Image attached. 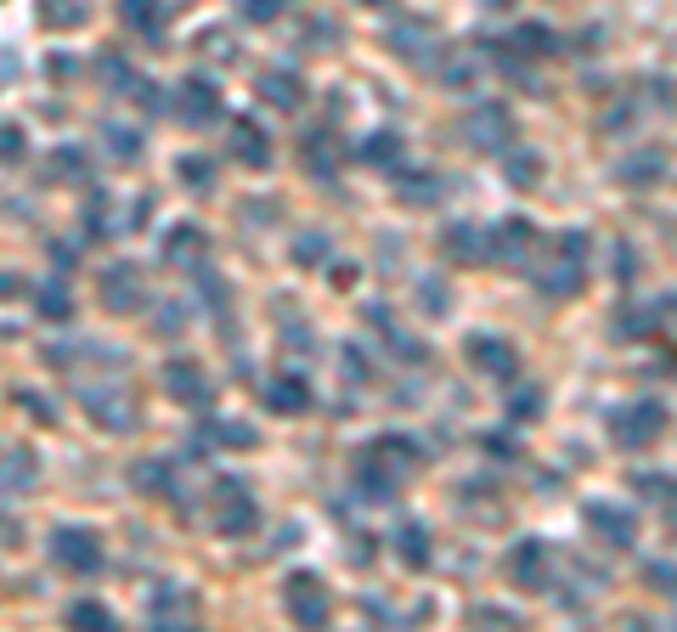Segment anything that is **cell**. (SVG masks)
<instances>
[{
  "label": "cell",
  "instance_id": "6da1fadb",
  "mask_svg": "<svg viewBox=\"0 0 677 632\" xmlns=\"http://www.w3.org/2000/svg\"><path fill=\"white\" fill-rule=\"evenodd\" d=\"M423 469V446L412 440V435H379V440H367L362 451H356V497L362 503H384V497H395L412 475Z\"/></svg>",
  "mask_w": 677,
  "mask_h": 632
},
{
  "label": "cell",
  "instance_id": "7a4b0ae2",
  "mask_svg": "<svg viewBox=\"0 0 677 632\" xmlns=\"http://www.w3.org/2000/svg\"><path fill=\"white\" fill-rule=\"evenodd\" d=\"M474 40H480V51L497 57L502 74H514V79H531V62H548V57L565 51L559 29H548V23H520L508 35H474Z\"/></svg>",
  "mask_w": 677,
  "mask_h": 632
},
{
  "label": "cell",
  "instance_id": "3957f363",
  "mask_svg": "<svg viewBox=\"0 0 677 632\" xmlns=\"http://www.w3.org/2000/svg\"><path fill=\"white\" fill-rule=\"evenodd\" d=\"M531 278L548 300H576L587 289V232H559L548 243V260L531 265Z\"/></svg>",
  "mask_w": 677,
  "mask_h": 632
},
{
  "label": "cell",
  "instance_id": "277c9868",
  "mask_svg": "<svg viewBox=\"0 0 677 632\" xmlns=\"http://www.w3.org/2000/svg\"><path fill=\"white\" fill-rule=\"evenodd\" d=\"M666 424H671V412H666V401H655V396L621 401V407L605 418V429H610V440H616L621 451H644V446H655V440L666 435Z\"/></svg>",
  "mask_w": 677,
  "mask_h": 632
},
{
  "label": "cell",
  "instance_id": "5b68a950",
  "mask_svg": "<svg viewBox=\"0 0 677 632\" xmlns=\"http://www.w3.org/2000/svg\"><path fill=\"white\" fill-rule=\"evenodd\" d=\"M209 525L220 531V536H254L261 531V503H254V492L237 480V475H220L215 480V492H209Z\"/></svg>",
  "mask_w": 677,
  "mask_h": 632
},
{
  "label": "cell",
  "instance_id": "8992f818",
  "mask_svg": "<svg viewBox=\"0 0 677 632\" xmlns=\"http://www.w3.org/2000/svg\"><path fill=\"white\" fill-rule=\"evenodd\" d=\"M283 610L294 626H327L333 621V593L316 571H288L283 582Z\"/></svg>",
  "mask_w": 677,
  "mask_h": 632
},
{
  "label": "cell",
  "instance_id": "52a82bcc",
  "mask_svg": "<svg viewBox=\"0 0 677 632\" xmlns=\"http://www.w3.org/2000/svg\"><path fill=\"white\" fill-rule=\"evenodd\" d=\"M51 560L68 576H97L102 571V536L91 525H57L51 531Z\"/></svg>",
  "mask_w": 677,
  "mask_h": 632
},
{
  "label": "cell",
  "instance_id": "ba28073f",
  "mask_svg": "<svg viewBox=\"0 0 677 632\" xmlns=\"http://www.w3.org/2000/svg\"><path fill=\"white\" fill-rule=\"evenodd\" d=\"M463 356H469V368L480 379H497V385H514L520 379V350H514V339H502V333H469L463 339Z\"/></svg>",
  "mask_w": 677,
  "mask_h": 632
},
{
  "label": "cell",
  "instance_id": "9c48e42d",
  "mask_svg": "<svg viewBox=\"0 0 677 632\" xmlns=\"http://www.w3.org/2000/svg\"><path fill=\"white\" fill-rule=\"evenodd\" d=\"M537 249H542V232H537L526 215H508V221H497V226H491V265L531 271Z\"/></svg>",
  "mask_w": 677,
  "mask_h": 632
},
{
  "label": "cell",
  "instance_id": "30bf717a",
  "mask_svg": "<svg viewBox=\"0 0 677 632\" xmlns=\"http://www.w3.org/2000/svg\"><path fill=\"white\" fill-rule=\"evenodd\" d=\"M176 114H181V125H193V130H204V125L226 119V97H220V85H215L209 74H187V79L176 85Z\"/></svg>",
  "mask_w": 677,
  "mask_h": 632
},
{
  "label": "cell",
  "instance_id": "8fae6325",
  "mask_svg": "<svg viewBox=\"0 0 677 632\" xmlns=\"http://www.w3.org/2000/svg\"><path fill=\"white\" fill-rule=\"evenodd\" d=\"M508 576H514L520 593H548V582H553V548L542 536H520L514 548H508Z\"/></svg>",
  "mask_w": 677,
  "mask_h": 632
},
{
  "label": "cell",
  "instance_id": "7c38bea8",
  "mask_svg": "<svg viewBox=\"0 0 677 632\" xmlns=\"http://www.w3.org/2000/svg\"><path fill=\"white\" fill-rule=\"evenodd\" d=\"M79 407H85V418H91L97 429H108V435H130V429L141 424V412H136L130 390H114V385H91Z\"/></svg>",
  "mask_w": 677,
  "mask_h": 632
},
{
  "label": "cell",
  "instance_id": "4fadbf2b",
  "mask_svg": "<svg viewBox=\"0 0 677 632\" xmlns=\"http://www.w3.org/2000/svg\"><path fill=\"white\" fill-rule=\"evenodd\" d=\"M463 142L474 153H508V147H514V114H508L502 103H480L463 119Z\"/></svg>",
  "mask_w": 677,
  "mask_h": 632
},
{
  "label": "cell",
  "instance_id": "5bb4252c",
  "mask_svg": "<svg viewBox=\"0 0 677 632\" xmlns=\"http://www.w3.org/2000/svg\"><path fill=\"white\" fill-rule=\"evenodd\" d=\"M102 305H108L114 317H136V311L147 305V278H141V265L114 260V265L102 271Z\"/></svg>",
  "mask_w": 677,
  "mask_h": 632
},
{
  "label": "cell",
  "instance_id": "9a60e30c",
  "mask_svg": "<svg viewBox=\"0 0 677 632\" xmlns=\"http://www.w3.org/2000/svg\"><path fill=\"white\" fill-rule=\"evenodd\" d=\"M581 519H587V531L599 536L605 548H616V554H627L632 542H638V514L621 508V503H587Z\"/></svg>",
  "mask_w": 677,
  "mask_h": 632
},
{
  "label": "cell",
  "instance_id": "2e32d148",
  "mask_svg": "<svg viewBox=\"0 0 677 632\" xmlns=\"http://www.w3.org/2000/svg\"><path fill=\"white\" fill-rule=\"evenodd\" d=\"M384 51L412 62V68H430L435 57V23L430 18H401L395 29H384Z\"/></svg>",
  "mask_w": 677,
  "mask_h": 632
},
{
  "label": "cell",
  "instance_id": "e0dca14e",
  "mask_svg": "<svg viewBox=\"0 0 677 632\" xmlns=\"http://www.w3.org/2000/svg\"><path fill=\"white\" fill-rule=\"evenodd\" d=\"M300 158H305V169H311L316 181H333L338 164H345V136H338V130L322 119V125H311V130L300 136Z\"/></svg>",
  "mask_w": 677,
  "mask_h": 632
},
{
  "label": "cell",
  "instance_id": "ac0fdd59",
  "mask_svg": "<svg viewBox=\"0 0 677 632\" xmlns=\"http://www.w3.org/2000/svg\"><path fill=\"white\" fill-rule=\"evenodd\" d=\"M158 385H164L169 401H181V407H204L209 401V379H204V368L193 356H169L158 368Z\"/></svg>",
  "mask_w": 677,
  "mask_h": 632
},
{
  "label": "cell",
  "instance_id": "d6986e66",
  "mask_svg": "<svg viewBox=\"0 0 677 632\" xmlns=\"http://www.w3.org/2000/svg\"><path fill=\"white\" fill-rule=\"evenodd\" d=\"M147 615H153V626L187 632V626L198 621V599H193V587H181V582H158L153 599H147Z\"/></svg>",
  "mask_w": 677,
  "mask_h": 632
},
{
  "label": "cell",
  "instance_id": "ffe728a7",
  "mask_svg": "<svg viewBox=\"0 0 677 632\" xmlns=\"http://www.w3.org/2000/svg\"><path fill=\"white\" fill-rule=\"evenodd\" d=\"M430 68H435V79H441L447 90L480 85V51H474V40H469V46H435Z\"/></svg>",
  "mask_w": 677,
  "mask_h": 632
},
{
  "label": "cell",
  "instance_id": "44dd1931",
  "mask_svg": "<svg viewBox=\"0 0 677 632\" xmlns=\"http://www.w3.org/2000/svg\"><path fill=\"white\" fill-rule=\"evenodd\" d=\"M254 90H261V103H272L277 114H300V108H305V97H311L305 79H300L294 68H266Z\"/></svg>",
  "mask_w": 677,
  "mask_h": 632
},
{
  "label": "cell",
  "instance_id": "7402d4cb",
  "mask_svg": "<svg viewBox=\"0 0 677 632\" xmlns=\"http://www.w3.org/2000/svg\"><path fill=\"white\" fill-rule=\"evenodd\" d=\"M447 254H452L458 265H491V226L452 221V226H447Z\"/></svg>",
  "mask_w": 677,
  "mask_h": 632
},
{
  "label": "cell",
  "instance_id": "603a6c76",
  "mask_svg": "<svg viewBox=\"0 0 677 632\" xmlns=\"http://www.w3.org/2000/svg\"><path fill=\"white\" fill-rule=\"evenodd\" d=\"M40 486V458L29 446H12V451H0V492L7 497H23Z\"/></svg>",
  "mask_w": 677,
  "mask_h": 632
},
{
  "label": "cell",
  "instance_id": "cb8c5ba5",
  "mask_svg": "<svg viewBox=\"0 0 677 632\" xmlns=\"http://www.w3.org/2000/svg\"><path fill=\"white\" fill-rule=\"evenodd\" d=\"M266 407H272L277 418L311 412V379H305V373H277V379L266 385Z\"/></svg>",
  "mask_w": 677,
  "mask_h": 632
},
{
  "label": "cell",
  "instance_id": "d4e9b609",
  "mask_svg": "<svg viewBox=\"0 0 677 632\" xmlns=\"http://www.w3.org/2000/svg\"><path fill=\"white\" fill-rule=\"evenodd\" d=\"M119 18H125V29H136L141 40H164V29H169V7L164 0H119Z\"/></svg>",
  "mask_w": 677,
  "mask_h": 632
},
{
  "label": "cell",
  "instance_id": "484cf974",
  "mask_svg": "<svg viewBox=\"0 0 677 632\" xmlns=\"http://www.w3.org/2000/svg\"><path fill=\"white\" fill-rule=\"evenodd\" d=\"M395 193H401V204L423 210V204H441L447 198V181L435 169H395Z\"/></svg>",
  "mask_w": 677,
  "mask_h": 632
},
{
  "label": "cell",
  "instance_id": "4316f807",
  "mask_svg": "<svg viewBox=\"0 0 677 632\" xmlns=\"http://www.w3.org/2000/svg\"><path fill=\"white\" fill-rule=\"evenodd\" d=\"M232 158L248 164V169H272V142H266V130L254 125V119H237L232 125Z\"/></svg>",
  "mask_w": 677,
  "mask_h": 632
},
{
  "label": "cell",
  "instance_id": "83f0119b",
  "mask_svg": "<svg viewBox=\"0 0 677 632\" xmlns=\"http://www.w3.org/2000/svg\"><path fill=\"white\" fill-rule=\"evenodd\" d=\"M164 260L169 265H187V271H198L204 260H209V237L198 232V226H176L164 237Z\"/></svg>",
  "mask_w": 677,
  "mask_h": 632
},
{
  "label": "cell",
  "instance_id": "f1b7e54d",
  "mask_svg": "<svg viewBox=\"0 0 677 632\" xmlns=\"http://www.w3.org/2000/svg\"><path fill=\"white\" fill-rule=\"evenodd\" d=\"M130 486L141 492V497H176V464H164V458H141L136 469H130Z\"/></svg>",
  "mask_w": 677,
  "mask_h": 632
},
{
  "label": "cell",
  "instance_id": "f546056e",
  "mask_svg": "<svg viewBox=\"0 0 677 632\" xmlns=\"http://www.w3.org/2000/svg\"><path fill=\"white\" fill-rule=\"evenodd\" d=\"M395 554H401L406 571H430V554H435V548H430V531H423L418 519H406V525L395 531Z\"/></svg>",
  "mask_w": 677,
  "mask_h": 632
},
{
  "label": "cell",
  "instance_id": "4dcf8cb0",
  "mask_svg": "<svg viewBox=\"0 0 677 632\" xmlns=\"http://www.w3.org/2000/svg\"><path fill=\"white\" fill-rule=\"evenodd\" d=\"M209 446H226V451H254V446H261V435H254L248 424H204V429H198V451H209Z\"/></svg>",
  "mask_w": 677,
  "mask_h": 632
},
{
  "label": "cell",
  "instance_id": "1f68e13d",
  "mask_svg": "<svg viewBox=\"0 0 677 632\" xmlns=\"http://www.w3.org/2000/svg\"><path fill=\"white\" fill-rule=\"evenodd\" d=\"M362 158H367L373 169H390V175H395V169H401V158H406L401 130H390V125H384V130H373V136H367V147H362Z\"/></svg>",
  "mask_w": 677,
  "mask_h": 632
},
{
  "label": "cell",
  "instance_id": "d6a6232c",
  "mask_svg": "<svg viewBox=\"0 0 677 632\" xmlns=\"http://www.w3.org/2000/svg\"><path fill=\"white\" fill-rule=\"evenodd\" d=\"M91 175V158H85V147H57L46 158V181L51 187H68V181H85Z\"/></svg>",
  "mask_w": 677,
  "mask_h": 632
},
{
  "label": "cell",
  "instance_id": "836d02e7",
  "mask_svg": "<svg viewBox=\"0 0 677 632\" xmlns=\"http://www.w3.org/2000/svg\"><path fill=\"white\" fill-rule=\"evenodd\" d=\"M542 153H531V147H508V187H514V193H531V187H542Z\"/></svg>",
  "mask_w": 677,
  "mask_h": 632
},
{
  "label": "cell",
  "instance_id": "e575fe53",
  "mask_svg": "<svg viewBox=\"0 0 677 632\" xmlns=\"http://www.w3.org/2000/svg\"><path fill=\"white\" fill-rule=\"evenodd\" d=\"M46 29H85L91 23V0H40Z\"/></svg>",
  "mask_w": 677,
  "mask_h": 632
},
{
  "label": "cell",
  "instance_id": "d590c367",
  "mask_svg": "<svg viewBox=\"0 0 677 632\" xmlns=\"http://www.w3.org/2000/svg\"><path fill=\"white\" fill-rule=\"evenodd\" d=\"M616 175L627 181V187H649V181L666 175V158H660V153H632V158L616 164Z\"/></svg>",
  "mask_w": 677,
  "mask_h": 632
},
{
  "label": "cell",
  "instance_id": "8d00e7d4",
  "mask_svg": "<svg viewBox=\"0 0 677 632\" xmlns=\"http://www.w3.org/2000/svg\"><path fill=\"white\" fill-rule=\"evenodd\" d=\"M542 412H548V390L542 385H526V390L508 396V424H537Z\"/></svg>",
  "mask_w": 677,
  "mask_h": 632
},
{
  "label": "cell",
  "instance_id": "74e56055",
  "mask_svg": "<svg viewBox=\"0 0 677 632\" xmlns=\"http://www.w3.org/2000/svg\"><path fill=\"white\" fill-rule=\"evenodd\" d=\"M68 626L108 632V626H114V610H108V604H97V599H79V604H68Z\"/></svg>",
  "mask_w": 677,
  "mask_h": 632
},
{
  "label": "cell",
  "instance_id": "f35d334b",
  "mask_svg": "<svg viewBox=\"0 0 677 632\" xmlns=\"http://www.w3.org/2000/svg\"><path fill=\"white\" fill-rule=\"evenodd\" d=\"M176 175L187 181L193 193H209V187H215V164L198 158V153H181V158H176Z\"/></svg>",
  "mask_w": 677,
  "mask_h": 632
},
{
  "label": "cell",
  "instance_id": "ab89813d",
  "mask_svg": "<svg viewBox=\"0 0 677 632\" xmlns=\"http://www.w3.org/2000/svg\"><path fill=\"white\" fill-rule=\"evenodd\" d=\"M35 305H40L46 322H68V317H73V294H68L62 283H46V289L35 294Z\"/></svg>",
  "mask_w": 677,
  "mask_h": 632
},
{
  "label": "cell",
  "instance_id": "60d3db41",
  "mask_svg": "<svg viewBox=\"0 0 677 632\" xmlns=\"http://www.w3.org/2000/svg\"><path fill=\"white\" fill-rule=\"evenodd\" d=\"M23 153H29V136H23V125L0 119V164H23Z\"/></svg>",
  "mask_w": 677,
  "mask_h": 632
},
{
  "label": "cell",
  "instance_id": "b9f144b4",
  "mask_svg": "<svg viewBox=\"0 0 677 632\" xmlns=\"http://www.w3.org/2000/svg\"><path fill=\"white\" fill-rule=\"evenodd\" d=\"M108 153H114L119 164H136V158H141V136L125 130V125H114V130H108Z\"/></svg>",
  "mask_w": 677,
  "mask_h": 632
},
{
  "label": "cell",
  "instance_id": "7bdbcfd3",
  "mask_svg": "<svg viewBox=\"0 0 677 632\" xmlns=\"http://www.w3.org/2000/svg\"><path fill=\"white\" fill-rule=\"evenodd\" d=\"M327 260V237L322 232H300L294 237V265H322Z\"/></svg>",
  "mask_w": 677,
  "mask_h": 632
},
{
  "label": "cell",
  "instance_id": "ee69618b",
  "mask_svg": "<svg viewBox=\"0 0 677 632\" xmlns=\"http://www.w3.org/2000/svg\"><path fill=\"white\" fill-rule=\"evenodd\" d=\"M237 12H243L248 23H277V18L288 12V0H237Z\"/></svg>",
  "mask_w": 677,
  "mask_h": 632
},
{
  "label": "cell",
  "instance_id": "f6af8a7d",
  "mask_svg": "<svg viewBox=\"0 0 677 632\" xmlns=\"http://www.w3.org/2000/svg\"><path fill=\"white\" fill-rule=\"evenodd\" d=\"M644 582H649L655 593L677 599V565H666V560H649V565H644Z\"/></svg>",
  "mask_w": 677,
  "mask_h": 632
},
{
  "label": "cell",
  "instance_id": "bcb514c9",
  "mask_svg": "<svg viewBox=\"0 0 677 632\" xmlns=\"http://www.w3.org/2000/svg\"><path fill=\"white\" fill-rule=\"evenodd\" d=\"M632 486H638L649 503H655V497H660V503H671V497H677V480H671V475H638Z\"/></svg>",
  "mask_w": 677,
  "mask_h": 632
},
{
  "label": "cell",
  "instance_id": "7dc6e473",
  "mask_svg": "<svg viewBox=\"0 0 677 632\" xmlns=\"http://www.w3.org/2000/svg\"><path fill=\"white\" fill-rule=\"evenodd\" d=\"M85 232H91V237H108V198H102V193H91V210H85Z\"/></svg>",
  "mask_w": 677,
  "mask_h": 632
},
{
  "label": "cell",
  "instance_id": "c3c4849f",
  "mask_svg": "<svg viewBox=\"0 0 677 632\" xmlns=\"http://www.w3.org/2000/svg\"><path fill=\"white\" fill-rule=\"evenodd\" d=\"M418 294H423V305H430V317H447V283H441V278H435V283L423 278V289H418Z\"/></svg>",
  "mask_w": 677,
  "mask_h": 632
},
{
  "label": "cell",
  "instance_id": "681fc988",
  "mask_svg": "<svg viewBox=\"0 0 677 632\" xmlns=\"http://www.w3.org/2000/svg\"><path fill=\"white\" fill-rule=\"evenodd\" d=\"M18 407H29L40 424H57V412L46 407V396H40V390H18Z\"/></svg>",
  "mask_w": 677,
  "mask_h": 632
},
{
  "label": "cell",
  "instance_id": "f907efd6",
  "mask_svg": "<svg viewBox=\"0 0 677 632\" xmlns=\"http://www.w3.org/2000/svg\"><path fill=\"white\" fill-rule=\"evenodd\" d=\"M345 373H351V379H367V373H373V368H367V350H362V344H345Z\"/></svg>",
  "mask_w": 677,
  "mask_h": 632
},
{
  "label": "cell",
  "instance_id": "816d5d0a",
  "mask_svg": "<svg viewBox=\"0 0 677 632\" xmlns=\"http://www.w3.org/2000/svg\"><path fill=\"white\" fill-rule=\"evenodd\" d=\"M18 542H23V525H18L7 508H0V548H18Z\"/></svg>",
  "mask_w": 677,
  "mask_h": 632
},
{
  "label": "cell",
  "instance_id": "f5cc1de1",
  "mask_svg": "<svg viewBox=\"0 0 677 632\" xmlns=\"http://www.w3.org/2000/svg\"><path fill=\"white\" fill-rule=\"evenodd\" d=\"M327 278H333V289H351V283H356V265H345V260H338V265L327 271Z\"/></svg>",
  "mask_w": 677,
  "mask_h": 632
},
{
  "label": "cell",
  "instance_id": "db71d44e",
  "mask_svg": "<svg viewBox=\"0 0 677 632\" xmlns=\"http://www.w3.org/2000/svg\"><path fill=\"white\" fill-rule=\"evenodd\" d=\"M0 294H23V278H7V271H0Z\"/></svg>",
  "mask_w": 677,
  "mask_h": 632
},
{
  "label": "cell",
  "instance_id": "11a10c76",
  "mask_svg": "<svg viewBox=\"0 0 677 632\" xmlns=\"http://www.w3.org/2000/svg\"><path fill=\"white\" fill-rule=\"evenodd\" d=\"M485 7H491V12H508V7H514V0H485Z\"/></svg>",
  "mask_w": 677,
  "mask_h": 632
},
{
  "label": "cell",
  "instance_id": "9f6ffc18",
  "mask_svg": "<svg viewBox=\"0 0 677 632\" xmlns=\"http://www.w3.org/2000/svg\"><path fill=\"white\" fill-rule=\"evenodd\" d=\"M356 7H390V0H356Z\"/></svg>",
  "mask_w": 677,
  "mask_h": 632
},
{
  "label": "cell",
  "instance_id": "6f0895ef",
  "mask_svg": "<svg viewBox=\"0 0 677 632\" xmlns=\"http://www.w3.org/2000/svg\"><path fill=\"white\" fill-rule=\"evenodd\" d=\"M671 361H677V356H671Z\"/></svg>",
  "mask_w": 677,
  "mask_h": 632
}]
</instances>
